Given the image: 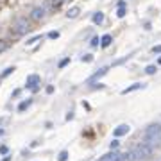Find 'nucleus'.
<instances>
[{"mask_svg":"<svg viewBox=\"0 0 161 161\" xmlns=\"http://www.w3.org/2000/svg\"><path fill=\"white\" fill-rule=\"evenodd\" d=\"M161 140V124H152L145 129V134H143V143L147 145H156L157 142Z\"/></svg>","mask_w":161,"mask_h":161,"instance_id":"obj_1","label":"nucleus"},{"mask_svg":"<svg viewBox=\"0 0 161 161\" xmlns=\"http://www.w3.org/2000/svg\"><path fill=\"white\" fill-rule=\"evenodd\" d=\"M13 31L18 34V36H24L31 31V24H29V20L24 18V16H20L14 20V24H13Z\"/></svg>","mask_w":161,"mask_h":161,"instance_id":"obj_2","label":"nucleus"},{"mask_svg":"<svg viewBox=\"0 0 161 161\" xmlns=\"http://www.w3.org/2000/svg\"><path fill=\"white\" fill-rule=\"evenodd\" d=\"M132 154H134V159L136 161H140V159H147L150 154H152V147L150 145H147V143H140L134 150H132Z\"/></svg>","mask_w":161,"mask_h":161,"instance_id":"obj_3","label":"nucleus"},{"mask_svg":"<svg viewBox=\"0 0 161 161\" xmlns=\"http://www.w3.org/2000/svg\"><path fill=\"white\" fill-rule=\"evenodd\" d=\"M45 16H47V9H45L43 6H41V7H34V9L31 11V18H32L34 21H41Z\"/></svg>","mask_w":161,"mask_h":161,"instance_id":"obj_4","label":"nucleus"},{"mask_svg":"<svg viewBox=\"0 0 161 161\" xmlns=\"http://www.w3.org/2000/svg\"><path fill=\"white\" fill-rule=\"evenodd\" d=\"M99 161H122V154H120V152H117V150H111V152L104 154Z\"/></svg>","mask_w":161,"mask_h":161,"instance_id":"obj_5","label":"nucleus"},{"mask_svg":"<svg viewBox=\"0 0 161 161\" xmlns=\"http://www.w3.org/2000/svg\"><path fill=\"white\" fill-rule=\"evenodd\" d=\"M34 86H39V75H38V74H31V75H27V81H25V88L32 89Z\"/></svg>","mask_w":161,"mask_h":161,"instance_id":"obj_6","label":"nucleus"},{"mask_svg":"<svg viewBox=\"0 0 161 161\" xmlns=\"http://www.w3.org/2000/svg\"><path fill=\"white\" fill-rule=\"evenodd\" d=\"M129 131H131V127H129L127 124H122V125H118L117 129L113 131V136H114V138H120V136H125Z\"/></svg>","mask_w":161,"mask_h":161,"instance_id":"obj_7","label":"nucleus"},{"mask_svg":"<svg viewBox=\"0 0 161 161\" xmlns=\"http://www.w3.org/2000/svg\"><path fill=\"white\" fill-rule=\"evenodd\" d=\"M145 86H147L145 82H134V84H131V86H127L125 89H122V95H127V93H132V91H136V89H140V88L143 89Z\"/></svg>","mask_w":161,"mask_h":161,"instance_id":"obj_8","label":"nucleus"},{"mask_svg":"<svg viewBox=\"0 0 161 161\" xmlns=\"http://www.w3.org/2000/svg\"><path fill=\"white\" fill-rule=\"evenodd\" d=\"M32 106V99H27V100H21L20 104H18V107H16V111L18 113H24L25 109H29Z\"/></svg>","mask_w":161,"mask_h":161,"instance_id":"obj_9","label":"nucleus"},{"mask_svg":"<svg viewBox=\"0 0 161 161\" xmlns=\"http://www.w3.org/2000/svg\"><path fill=\"white\" fill-rule=\"evenodd\" d=\"M107 70H109V68H107V66H104V68H100V70H99V72H95L93 75H91V77H89V82H93V81H97V79H100L102 75H106V74H107Z\"/></svg>","mask_w":161,"mask_h":161,"instance_id":"obj_10","label":"nucleus"},{"mask_svg":"<svg viewBox=\"0 0 161 161\" xmlns=\"http://www.w3.org/2000/svg\"><path fill=\"white\" fill-rule=\"evenodd\" d=\"M111 43H113V36H111V34H104V36L100 38V47H102V49L109 47Z\"/></svg>","mask_w":161,"mask_h":161,"instance_id":"obj_11","label":"nucleus"},{"mask_svg":"<svg viewBox=\"0 0 161 161\" xmlns=\"http://www.w3.org/2000/svg\"><path fill=\"white\" fill-rule=\"evenodd\" d=\"M79 13H81V9H79L77 6H75V7H70V9L66 11V18H77Z\"/></svg>","mask_w":161,"mask_h":161,"instance_id":"obj_12","label":"nucleus"},{"mask_svg":"<svg viewBox=\"0 0 161 161\" xmlns=\"http://www.w3.org/2000/svg\"><path fill=\"white\" fill-rule=\"evenodd\" d=\"M91 20H93V24H95V25H100L102 21H104V13H100V11H99V13H95Z\"/></svg>","mask_w":161,"mask_h":161,"instance_id":"obj_13","label":"nucleus"},{"mask_svg":"<svg viewBox=\"0 0 161 161\" xmlns=\"http://www.w3.org/2000/svg\"><path fill=\"white\" fill-rule=\"evenodd\" d=\"M156 72H157V66H156V64H149V66L145 68V74H147V75H154Z\"/></svg>","mask_w":161,"mask_h":161,"instance_id":"obj_14","label":"nucleus"},{"mask_svg":"<svg viewBox=\"0 0 161 161\" xmlns=\"http://www.w3.org/2000/svg\"><path fill=\"white\" fill-rule=\"evenodd\" d=\"M14 70H16V68H14V66H7V68H6V70L2 72V75H0V77H2V79H6V77H7V75H11V74H13Z\"/></svg>","mask_w":161,"mask_h":161,"instance_id":"obj_15","label":"nucleus"},{"mask_svg":"<svg viewBox=\"0 0 161 161\" xmlns=\"http://www.w3.org/2000/svg\"><path fill=\"white\" fill-rule=\"evenodd\" d=\"M68 159V150H61L57 156V161H66Z\"/></svg>","mask_w":161,"mask_h":161,"instance_id":"obj_16","label":"nucleus"},{"mask_svg":"<svg viewBox=\"0 0 161 161\" xmlns=\"http://www.w3.org/2000/svg\"><path fill=\"white\" fill-rule=\"evenodd\" d=\"M125 14H127V9H125V7H118V9H117V16H118V18H124Z\"/></svg>","mask_w":161,"mask_h":161,"instance_id":"obj_17","label":"nucleus"},{"mask_svg":"<svg viewBox=\"0 0 161 161\" xmlns=\"http://www.w3.org/2000/svg\"><path fill=\"white\" fill-rule=\"evenodd\" d=\"M47 38H49V39H57V38H59V31H50V32L47 34Z\"/></svg>","mask_w":161,"mask_h":161,"instance_id":"obj_18","label":"nucleus"},{"mask_svg":"<svg viewBox=\"0 0 161 161\" xmlns=\"http://www.w3.org/2000/svg\"><path fill=\"white\" fill-rule=\"evenodd\" d=\"M81 61H82V63H91V61H93V56H91V54H84V56L81 57Z\"/></svg>","mask_w":161,"mask_h":161,"instance_id":"obj_19","label":"nucleus"},{"mask_svg":"<svg viewBox=\"0 0 161 161\" xmlns=\"http://www.w3.org/2000/svg\"><path fill=\"white\" fill-rule=\"evenodd\" d=\"M41 38H43L41 34H38V36H34V38H31V39H27V45H34V43H36V41H39Z\"/></svg>","mask_w":161,"mask_h":161,"instance_id":"obj_20","label":"nucleus"},{"mask_svg":"<svg viewBox=\"0 0 161 161\" xmlns=\"http://www.w3.org/2000/svg\"><path fill=\"white\" fill-rule=\"evenodd\" d=\"M118 145H120V142L117 140V138H114V140H113V142L109 143V147H111V150H117V149H118Z\"/></svg>","mask_w":161,"mask_h":161,"instance_id":"obj_21","label":"nucleus"},{"mask_svg":"<svg viewBox=\"0 0 161 161\" xmlns=\"http://www.w3.org/2000/svg\"><path fill=\"white\" fill-rule=\"evenodd\" d=\"M68 63H70V57H64V59H61V61H59V64H57V66H59V68H64Z\"/></svg>","mask_w":161,"mask_h":161,"instance_id":"obj_22","label":"nucleus"},{"mask_svg":"<svg viewBox=\"0 0 161 161\" xmlns=\"http://www.w3.org/2000/svg\"><path fill=\"white\" fill-rule=\"evenodd\" d=\"M7 49V41H4V39H0V52H4Z\"/></svg>","mask_w":161,"mask_h":161,"instance_id":"obj_23","label":"nucleus"},{"mask_svg":"<svg viewBox=\"0 0 161 161\" xmlns=\"http://www.w3.org/2000/svg\"><path fill=\"white\" fill-rule=\"evenodd\" d=\"M9 152V149H7V145H0V154H2V156H6Z\"/></svg>","mask_w":161,"mask_h":161,"instance_id":"obj_24","label":"nucleus"},{"mask_svg":"<svg viewBox=\"0 0 161 161\" xmlns=\"http://www.w3.org/2000/svg\"><path fill=\"white\" fill-rule=\"evenodd\" d=\"M152 52H154V54H161V45H154V47H152Z\"/></svg>","mask_w":161,"mask_h":161,"instance_id":"obj_25","label":"nucleus"},{"mask_svg":"<svg viewBox=\"0 0 161 161\" xmlns=\"http://www.w3.org/2000/svg\"><path fill=\"white\" fill-rule=\"evenodd\" d=\"M99 43H100V39H99V38L95 36L93 39H91V43H89V45H91V47H97V45H99Z\"/></svg>","mask_w":161,"mask_h":161,"instance_id":"obj_26","label":"nucleus"},{"mask_svg":"<svg viewBox=\"0 0 161 161\" xmlns=\"http://www.w3.org/2000/svg\"><path fill=\"white\" fill-rule=\"evenodd\" d=\"M45 91H47L49 95H50V93H54V86H52V84H49V86H47V89H45Z\"/></svg>","mask_w":161,"mask_h":161,"instance_id":"obj_27","label":"nucleus"},{"mask_svg":"<svg viewBox=\"0 0 161 161\" xmlns=\"http://www.w3.org/2000/svg\"><path fill=\"white\" fill-rule=\"evenodd\" d=\"M143 29H145V31H150V29H152V25H150V21H145V24H143Z\"/></svg>","mask_w":161,"mask_h":161,"instance_id":"obj_28","label":"nucleus"},{"mask_svg":"<svg viewBox=\"0 0 161 161\" xmlns=\"http://www.w3.org/2000/svg\"><path fill=\"white\" fill-rule=\"evenodd\" d=\"M72 118H74V111H70V113L66 114V120H72Z\"/></svg>","mask_w":161,"mask_h":161,"instance_id":"obj_29","label":"nucleus"},{"mask_svg":"<svg viewBox=\"0 0 161 161\" xmlns=\"http://www.w3.org/2000/svg\"><path fill=\"white\" fill-rule=\"evenodd\" d=\"M91 88H100V89H102V88H104V84H100V82H99V84H91Z\"/></svg>","mask_w":161,"mask_h":161,"instance_id":"obj_30","label":"nucleus"},{"mask_svg":"<svg viewBox=\"0 0 161 161\" xmlns=\"http://www.w3.org/2000/svg\"><path fill=\"white\" fill-rule=\"evenodd\" d=\"M20 91H21V89H14V91H13V97H18V95H20Z\"/></svg>","mask_w":161,"mask_h":161,"instance_id":"obj_31","label":"nucleus"},{"mask_svg":"<svg viewBox=\"0 0 161 161\" xmlns=\"http://www.w3.org/2000/svg\"><path fill=\"white\" fill-rule=\"evenodd\" d=\"M118 7H125V0H120V2H118Z\"/></svg>","mask_w":161,"mask_h":161,"instance_id":"obj_32","label":"nucleus"},{"mask_svg":"<svg viewBox=\"0 0 161 161\" xmlns=\"http://www.w3.org/2000/svg\"><path fill=\"white\" fill-rule=\"evenodd\" d=\"M39 88H41V86H34V88H32L31 91H32V93H36V91H39Z\"/></svg>","mask_w":161,"mask_h":161,"instance_id":"obj_33","label":"nucleus"},{"mask_svg":"<svg viewBox=\"0 0 161 161\" xmlns=\"http://www.w3.org/2000/svg\"><path fill=\"white\" fill-rule=\"evenodd\" d=\"M4 132H6V131H4L2 127H0V136H4Z\"/></svg>","mask_w":161,"mask_h":161,"instance_id":"obj_34","label":"nucleus"},{"mask_svg":"<svg viewBox=\"0 0 161 161\" xmlns=\"http://www.w3.org/2000/svg\"><path fill=\"white\" fill-rule=\"evenodd\" d=\"M157 63H159V64H161V57H159V59H157Z\"/></svg>","mask_w":161,"mask_h":161,"instance_id":"obj_35","label":"nucleus"}]
</instances>
